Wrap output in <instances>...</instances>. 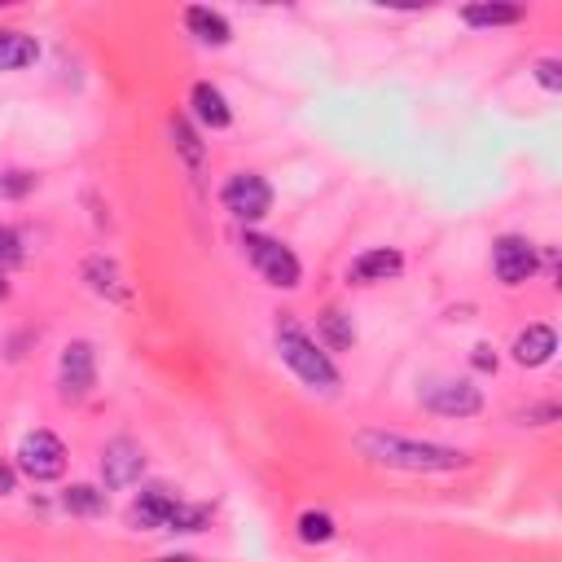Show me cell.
I'll return each instance as SVG.
<instances>
[{
    "mask_svg": "<svg viewBox=\"0 0 562 562\" xmlns=\"http://www.w3.org/2000/svg\"><path fill=\"white\" fill-rule=\"evenodd\" d=\"M356 452L369 457L373 465L386 470H404V474H448L470 465V452L457 443H439V439H413L400 430H382V426H364L351 435Z\"/></svg>",
    "mask_w": 562,
    "mask_h": 562,
    "instance_id": "1",
    "label": "cell"
},
{
    "mask_svg": "<svg viewBox=\"0 0 562 562\" xmlns=\"http://www.w3.org/2000/svg\"><path fill=\"white\" fill-rule=\"evenodd\" d=\"M272 338H277V356H281V364L307 386V391H321V395H329V391H338V364H334V356L290 316V312H281L277 316V329H272Z\"/></svg>",
    "mask_w": 562,
    "mask_h": 562,
    "instance_id": "2",
    "label": "cell"
},
{
    "mask_svg": "<svg viewBox=\"0 0 562 562\" xmlns=\"http://www.w3.org/2000/svg\"><path fill=\"white\" fill-rule=\"evenodd\" d=\"M241 250H246L250 268H255L272 290H299V285H303V263H299V255H294L285 241H277V237H268V233H241Z\"/></svg>",
    "mask_w": 562,
    "mask_h": 562,
    "instance_id": "3",
    "label": "cell"
},
{
    "mask_svg": "<svg viewBox=\"0 0 562 562\" xmlns=\"http://www.w3.org/2000/svg\"><path fill=\"white\" fill-rule=\"evenodd\" d=\"M13 465H18V474H26V479H35V483H53V479L66 474L70 452H66V443H61L53 430L35 426V430L22 435V443H18V452H13Z\"/></svg>",
    "mask_w": 562,
    "mask_h": 562,
    "instance_id": "4",
    "label": "cell"
},
{
    "mask_svg": "<svg viewBox=\"0 0 562 562\" xmlns=\"http://www.w3.org/2000/svg\"><path fill=\"white\" fill-rule=\"evenodd\" d=\"M220 202H224V211L233 220L255 224V220H263L272 211V184L259 171H233L224 180V189H220Z\"/></svg>",
    "mask_w": 562,
    "mask_h": 562,
    "instance_id": "5",
    "label": "cell"
},
{
    "mask_svg": "<svg viewBox=\"0 0 562 562\" xmlns=\"http://www.w3.org/2000/svg\"><path fill=\"white\" fill-rule=\"evenodd\" d=\"M57 386L61 400H88L97 386V347L88 338H70L57 356Z\"/></svg>",
    "mask_w": 562,
    "mask_h": 562,
    "instance_id": "6",
    "label": "cell"
},
{
    "mask_svg": "<svg viewBox=\"0 0 562 562\" xmlns=\"http://www.w3.org/2000/svg\"><path fill=\"white\" fill-rule=\"evenodd\" d=\"M536 268H540L536 241H527L522 233H501L492 241V272L501 285H522L536 277Z\"/></svg>",
    "mask_w": 562,
    "mask_h": 562,
    "instance_id": "7",
    "label": "cell"
},
{
    "mask_svg": "<svg viewBox=\"0 0 562 562\" xmlns=\"http://www.w3.org/2000/svg\"><path fill=\"white\" fill-rule=\"evenodd\" d=\"M422 404L430 413H439V417H457L461 422V417L483 413V391L474 382H465V378H435V382L422 386Z\"/></svg>",
    "mask_w": 562,
    "mask_h": 562,
    "instance_id": "8",
    "label": "cell"
},
{
    "mask_svg": "<svg viewBox=\"0 0 562 562\" xmlns=\"http://www.w3.org/2000/svg\"><path fill=\"white\" fill-rule=\"evenodd\" d=\"M145 474V448L136 439H110L101 448V479H105V492H123L132 483H140Z\"/></svg>",
    "mask_w": 562,
    "mask_h": 562,
    "instance_id": "9",
    "label": "cell"
},
{
    "mask_svg": "<svg viewBox=\"0 0 562 562\" xmlns=\"http://www.w3.org/2000/svg\"><path fill=\"white\" fill-rule=\"evenodd\" d=\"M176 501H180V496H176L171 487H162V483L140 487V492L132 496V505H127V527H132V531H167V518H171Z\"/></svg>",
    "mask_w": 562,
    "mask_h": 562,
    "instance_id": "10",
    "label": "cell"
},
{
    "mask_svg": "<svg viewBox=\"0 0 562 562\" xmlns=\"http://www.w3.org/2000/svg\"><path fill=\"white\" fill-rule=\"evenodd\" d=\"M404 272V255L395 246H373V250H360L351 263H347V281L351 285H382V281H395Z\"/></svg>",
    "mask_w": 562,
    "mask_h": 562,
    "instance_id": "11",
    "label": "cell"
},
{
    "mask_svg": "<svg viewBox=\"0 0 562 562\" xmlns=\"http://www.w3.org/2000/svg\"><path fill=\"white\" fill-rule=\"evenodd\" d=\"M79 272H83V281H88V290H92V294H101L105 303H119V307H127V303H132V285H127L123 268H119L110 255H88Z\"/></svg>",
    "mask_w": 562,
    "mask_h": 562,
    "instance_id": "12",
    "label": "cell"
},
{
    "mask_svg": "<svg viewBox=\"0 0 562 562\" xmlns=\"http://www.w3.org/2000/svg\"><path fill=\"white\" fill-rule=\"evenodd\" d=\"M553 351H558V334H553V325H540V321L527 325V329H518L514 342H509V356H514V364H522V369L549 364Z\"/></svg>",
    "mask_w": 562,
    "mask_h": 562,
    "instance_id": "13",
    "label": "cell"
},
{
    "mask_svg": "<svg viewBox=\"0 0 562 562\" xmlns=\"http://www.w3.org/2000/svg\"><path fill=\"white\" fill-rule=\"evenodd\" d=\"M189 105H193V119H198L202 127H211V132L233 127V105H228V97H224L211 79H198V83L189 88Z\"/></svg>",
    "mask_w": 562,
    "mask_h": 562,
    "instance_id": "14",
    "label": "cell"
},
{
    "mask_svg": "<svg viewBox=\"0 0 562 562\" xmlns=\"http://www.w3.org/2000/svg\"><path fill=\"white\" fill-rule=\"evenodd\" d=\"M184 26H189V35H193L198 44H211V48H224V44L233 40L228 18H224L220 9H211V4H189V9H184Z\"/></svg>",
    "mask_w": 562,
    "mask_h": 562,
    "instance_id": "15",
    "label": "cell"
},
{
    "mask_svg": "<svg viewBox=\"0 0 562 562\" xmlns=\"http://www.w3.org/2000/svg\"><path fill=\"white\" fill-rule=\"evenodd\" d=\"M316 342L325 351H351L356 347V321L342 307H325L316 316Z\"/></svg>",
    "mask_w": 562,
    "mask_h": 562,
    "instance_id": "16",
    "label": "cell"
},
{
    "mask_svg": "<svg viewBox=\"0 0 562 562\" xmlns=\"http://www.w3.org/2000/svg\"><path fill=\"white\" fill-rule=\"evenodd\" d=\"M461 22L474 31H492V26H514L522 22V4H505V0H479L461 9Z\"/></svg>",
    "mask_w": 562,
    "mask_h": 562,
    "instance_id": "17",
    "label": "cell"
},
{
    "mask_svg": "<svg viewBox=\"0 0 562 562\" xmlns=\"http://www.w3.org/2000/svg\"><path fill=\"white\" fill-rule=\"evenodd\" d=\"M35 57H40V40H35V35L13 31V26H4V31H0V75L26 70Z\"/></svg>",
    "mask_w": 562,
    "mask_h": 562,
    "instance_id": "18",
    "label": "cell"
},
{
    "mask_svg": "<svg viewBox=\"0 0 562 562\" xmlns=\"http://www.w3.org/2000/svg\"><path fill=\"white\" fill-rule=\"evenodd\" d=\"M167 136H171L176 158H180L189 171H202V162H206V145H202V136L193 132V123H189V119H180V114H171Z\"/></svg>",
    "mask_w": 562,
    "mask_h": 562,
    "instance_id": "19",
    "label": "cell"
},
{
    "mask_svg": "<svg viewBox=\"0 0 562 562\" xmlns=\"http://www.w3.org/2000/svg\"><path fill=\"white\" fill-rule=\"evenodd\" d=\"M105 505H110L105 487H92V483H70V487L61 492V509L75 514V518H101Z\"/></svg>",
    "mask_w": 562,
    "mask_h": 562,
    "instance_id": "20",
    "label": "cell"
},
{
    "mask_svg": "<svg viewBox=\"0 0 562 562\" xmlns=\"http://www.w3.org/2000/svg\"><path fill=\"white\" fill-rule=\"evenodd\" d=\"M294 536L316 549V544H329V540L338 536V522H334L329 509H303V514L294 518Z\"/></svg>",
    "mask_w": 562,
    "mask_h": 562,
    "instance_id": "21",
    "label": "cell"
},
{
    "mask_svg": "<svg viewBox=\"0 0 562 562\" xmlns=\"http://www.w3.org/2000/svg\"><path fill=\"white\" fill-rule=\"evenodd\" d=\"M211 505H202V501H176V509H171V518H167V531H176V536H193V531H206L211 527Z\"/></svg>",
    "mask_w": 562,
    "mask_h": 562,
    "instance_id": "22",
    "label": "cell"
},
{
    "mask_svg": "<svg viewBox=\"0 0 562 562\" xmlns=\"http://www.w3.org/2000/svg\"><path fill=\"white\" fill-rule=\"evenodd\" d=\"M22 259H26V246H22L18 228L0 224V277H4V272H13V268H18Z\"/></svg>",
    "mask_w": 562,
    "mask_h": 562,
    "instance_id": "23",
    "label": "cell"
},
{
    "mask_svg": "<svg viewBox=\"0 0 562 562\" xmlns=\"http://www.w3.org/2000/svg\"><path fill=\"white\" fill-rule=\"evenodd\" d=\"M35 184H40V180H35V171H22V167H13V171H0V198H9V202L26 198Z\"/></svg>",
    "mask_w": 562,
    "mask_h": 562,
    "instance_id": "24",
    "label": "cell"
},
{
    "mask_svg": "<svg viewBox=\"0 0 562 562\" xmlns=\"http://www.w3.org/2000/svg\"><path fill=\"white\" fill-rule=\"evenodd\" d=\"M531 79H536L544 92H562V57H536Z\"/></svg>",
    "mask_w": 562,
    "mask_h": 562,
    "instance_id": "25",
    "label": "cell"
},
{
    "mask_svg": "<svg viewBox=\"0 0 562 562\" xmlns=\"http://www.w3.org/2000/svg\"><path fill=\"white\" fill-rule=\"evenodd\" d=\"M470 364H474L479 373H496V364H501V360H496V347L474 342V347H470Z\"/></svg>",
    "mask_w": 562,
    "mask_h": 562,
    "instance_id": "26",
    "label": "cell"
},
{
    "mask_svg": "<svg viewBox=\"0 0 562 562\" xmlns=\"http://www.w3.org/2000/svg\"><path fill=\"white\" fill-rule=\"evenodd\" d=\"M549 422H558V404H553V400H549V404H536V408L522 413V426H549Z\"/></svg>",
    "mask_w": 562,
    "mask_h": 562,
    "instance_id": "27",
    "label": "cell"
},
{
    "mask_svg": "<svg viewBox=\"0 0 562 562\" xmlns=\"http://www.w3.org/2000/svg\"><path fill=\"white\" fill-rule=\"evenodd\" d=\"M18 487V465H9V461H0V496H9Z\"/></svg>",
    "mask_w": 562,
    "mask_h": 562,
    "instance_id": "28",
    "label": "cell"
},
{
    "mask_svg": "<svg viewBox=\"0 0 562 562\" xmlns=\"http://www.w3.org/2000/svg\"><path fill=\"white\" fill-rule=\"evenodd\" d=\"M154 562H193V553H162V558H154Z\"/></svg>",
    "mask_w": 562,
    "mask_h": 562,
    "instance_id": "29",
    "label": "cell"
},
{
    "mask_svg": "<svg viewBox=\"0 0 562 562\" xmlns=\"http://www.w3.org/2000/svg\"><path fill=\"white\" fill-rule=\"evenodd\" d=\"M4 294H9V281H4V277H0V299H4Z\"/></svg>",
    "mask_w": 562,
    "mask_h": 562,
    "instance_id": "30",
    "label": "cell"
}]
</instances>
